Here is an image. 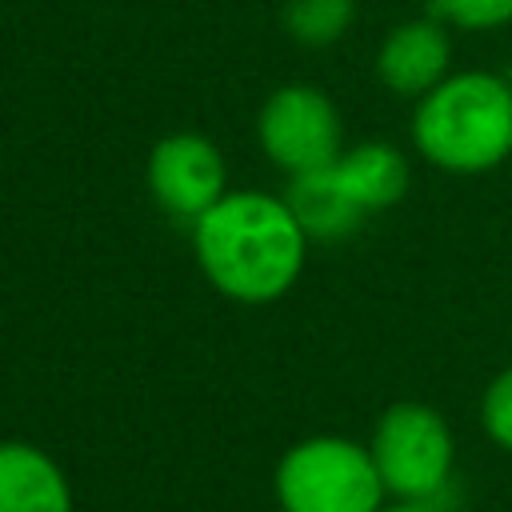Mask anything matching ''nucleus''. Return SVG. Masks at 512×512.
Returning a JSON list of instances; mask_svg holds the SVG:
<instances>
[{"mask_svg":"<svg viewBox=\"0 0 512 512\" xmlns=\"http://www.w3.org/2000/svg\"><path fill=\"white\" fill-rule=\"evenodd\" d=\"M256 140L264 156L288 176L320 172L344 152V128L336 104L308 84H284L260 104Z\"/></svg>","mask_w":512,"mask_h":512,"instance_id":"5","label":"nucleus"},{"mask_svg":"<svg viewBox=\"0 0 512 512\" xmlns=\"http://www.w3.org/2000/svg\"><path fill=\"white\" fill-rule=\"evenodd\" d=\"M0 512H76L64 468L36 444L0 440Z\"/></svg>","mask_w":512,"mask_h":512,"instance_id":"8","label":"nucleus"},{"mask_svg":"<svg viewBox=\"0 0 512 512\" xmlns=\"http://www.w3.org/2000/svg\"><path fill=\"white\" fill-rule=\"evenodd\" d=\"M480 424L492 444L512 452V368L496 372L480 396Z\"/></svg>","mask_w":512,"mask_h":512,"instance_id":"13","label":"nucleus"},{"mask_svg":"<svg viewBox=\"0 0 512 512\" xmlns=\"http://www.w3.org/2000/svg\"><path fill=\"white\" fill-rule=\"evenodd\" d=\"M352 0H284V32L304 48H328L352 28Z\"/></svg>","mask_w":512,"mask_h":512,"instance_id":"11","label":"nucleus"},{"mask_svg":"<svg viewBox=\"0 0 512 512\" xmlns=\"http://www.w3.org/2000/svg\"><path fill=\"white\" fill-rule=\"evenodd\" d=\"M328 176L364 216L392 208L408 192V160L388 140H364L356 148H344L328 164Z\"/></svg>","mask_w":512,"mask_h":512,"instance_id":"9","label":"nucleus"},{"mask_svg":"<svg viewBox=\"0 0 512 512\" xmlns=\"http://www.w3.org/2000/svg\"><path fill=\"white\" fill-rule=\"evenodd\" d=\"M432 12L464 32H488L512 24V0H432Z\"/></svg>","mask_w":512,"mask_h":512,"instance_id":"12","label":"nucleus"},{"mask_svg":"<svg viewBox=\"0 0 512 512\" xmlns=\"http://www.w3.org/2000/svg\"><path fill=\"white\" fill-rule=\"evenodd\" d=\"M144 180L152 200L176 216V220H196L204 216L228 188V168L220 148L200 136V132H168L152 144L148 164H144Z\"/></svg>","mask_w":512,"mask_h":512,"instance_id":"6","label":"nucleus"},{"mask_svg":"<svg viewBox=\"0 0 512 512\" xmlns=\"http://www.w3.org/2000/svg\"><path fill=\"white\" fill-rule=\"evenodd\" d=\"M368 452L376 460L384 492H392L396 500H436L456 460L448 420L420 400L388 404L376 420Z\"/></svg>","mask_w":512,"mask_h":512,"instance_id":"4","label":"nucleus"},{"mask_svg":"<svg viewBox=\"0 0 512 512\" xmlns=\"http://www.w3.org/2000/svg\"><path fill=\"white\" fill-rule=\"evenodd\" d=\"M380 512H440L432 500H396V504H380Z\"/></svg>","mask_w":512,"mask_h":512,"instance_id":"14","label":"nucleus"},{"mask_svg":"<svg viewBox=\"0 0 512 512\" xmlns=\"http://www.w3.org/2000/svg\"><path fill=\"white\" fill-rule=\"evenodd\" d=\"M272 492L280 512H380L388 496L368 444L348 436L292 444L272 472Z\"/></svg>","mask_w":512,"mask_h":512,"instance_id":"3","label":"nucleus"},{"mask_svg":"<svg viewBox=\"0 0 512 512\" xmlns=\"http://www.w3.org/2000/svg\"><path fill=\"white\" fill-rule=\"evenodd\" d=\"M452 40L440 20H404L376 48V76L396 96H424L448 76Z\"/></svg>","mask_w":512,"mask_h":512,"instance_id":"7","label":"nucleus"},{"mask_svg":"<svg viewBox=\"0 0 512 512\" xmlns=\"http://www.w3.org/2000/svg\"><path fill=\"white\" fill-rule=\"evenodd\" d=\"M192 252L204 280L236 304H272L304 272L308 236L288 200L224 192L192 220Z\"/></svg>","mask_w":512,"mask_h":512,"instance_id":"1","label":"nucleus"},{"mask_svg":"<svg viewBox=\"0 0 512 512\" xmlns=\"http://www.w3.org/2000/svg\"><path fill=\"white\" fill-rule=\"evenodd\" d=\"M416 152L456 176H476L512 156V88L496 72H448L412 112Z\"/></svg>","mask_w":512,"mask_h":512,"instance_id":"2","label":"nucleus"},{"mask_svg":"<svg viewBox=\"0 0 512 512\" xmlns=\"http://www.w3.org/2000/svg\"><path fill=\"white\" fill-rule=\"evenodd\" d=\"M284 200H288L292 216L300 220L304 236L308 240H320V244H332V240L352 236L360 228V220H364V212L336 188V180L328 176V168L292 176Z\"/></svg>","mask_w":512,"mask_h":512,"instance_id":"10","label":"nucleus"}]
</instances>
